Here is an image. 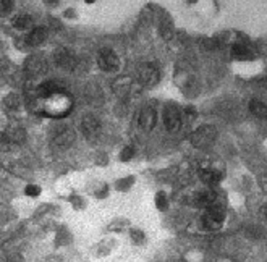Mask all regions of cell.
Segmentation results:
<instances>
[{
    "instance_id": "obj_7",
    "label": "cell",
    "mask_w": 267,
    "mask_h": 262,
    "mask_svg": "<svg viewBox=\"0 0 267 262\" xmlns=\"http://www.w3.org/2000/svg\"><path fill=\"white\" fill-rule=\"evenodd\" d=\"M46 37H47V31L44 29V28H34V29L28 34L26 42L32 47H36V46H41V44L46 41Z\"/></svg>"
},
{
    "instance_id": "obj_21",
    "label": "cell",
    "mask_w": 267,
    "mask_h": 262,
    "mask_svg": "<svg viewBox=\"0 0 267 262\" xmlns=\"http://www.w3.org/2000/svg\"><path fill=\"white\" fill-rule=\"evenodd\" d=\"M85 2H86V3H94L96 0H85Z\"/></svg>"
},
{
    "instance_id": "obj_11",
    "label": "cell",
    "mask_w": 267,
    "mask_h": 262,
    "mask_svg": "<svg viewBox=\"0 0 267 262\" xmlns=\"http://www.w3.org/2000/svg\"><path fill=\"white\" fill-rule=\"evenodd\" d=\"M201 176H203V180L206 183H209V185H217L220 180V172H217L215 169H204L201 172Z\"/></svg>"
},
{
    "instance_id": "obj_20",
    "label": "cell",
    "mask_w": 267,
    "mask_h": 262,
    "mask_svg": "<svg viewBox=\"0 0 267 262\" xmlns=\"http://www.w3.org/2000/svg\"><path fill=\"white\" fill-rule=\"evenodd\" d=\"M130 154H133V149H126L125 152H123V157H121V159H123V160H128V159L131 157Z\"/></svg>"
},
{
    "instance_id": "obj_22",
    "label": "cell",
    "mask_w": 267,
    "mask_h": 262,
    "mask_svg": "<svg viewBox=\"0 0 267 262\" xmlns=\"http://www.w3.org/2000/svg\"><path fill=\"white\" fill-rule=\"evenodd\" d=\"M188 2H190V3H194V2H196V0H188Z\"/></svg>"
},
{
    "instance_id": "obj_9",
    "label": "cell",
    "mask_w": 267,
    "mask_h": 262,
    "mask_svg": "<svg viewBox=\"0 0 267 262\" xmlns=\"http://www.w3.org/2000/svg\"><path fill=\"white\" fill-rule=\"evenodd\" d=\"M60 91V87L55 85V83L52 81H47V83H42L41 86H39L37 89V94H39V97H42V99H47V97H51L54 96V94H57Z\"/></svg>"
},
{
    "instance_id": "obj_1",
    "label": "cell",
    "mask_w": 267,
    "mask_h": 262,
    "mask_svg": "<svg viewBox=\"0 0 267 262\" xmlns=\"http://www.w3.org/2000/svg\"><path fill=\"white\" fill-rule=\"evenodd\" d=\"M225 220V210L219 204H210L208 205V210L203 215V225L208 230H217L220 228Z\"/></svg>"
},
{
    "instance_id": "obj_5",
    "label": "cell",
    "mask_w": 267,
    "mask_h": 262,
    "mask_svg": "<svg viewBox=\"0 0 267 262\" xmlns=\"http://www.w3.org/2000/svg\"><path fill=\"white\" fill-rule=\"evenodd\" d=\"M157 80H159V70L151 63L144 65L141 68V73H140V81L143 83V85L152 86V85H155V81Z\"/></svg>"
},
{
    "instance_id": "obj_18",
    "label": "cell",
    "mask_w": 267,
    "mask_h": 262,
    "mask_svg": "<svg viewBox=\"0 0 267 262\" xmlns=\"http://www.w3.org/2000/svg\"><path fill=\"white\" fill-rule=\"evenodd\" d=\"M26 194H28V196H32V198H34V196H37V194H41V188H39V186H34V185H30V186L26 188Z\"/></svg>"
},
{
    "instance_id": "obj_14",
    "label": "cell",
    "mask_w": 267,
    "mask_h": 262,
    "mask_svg": "<svg viewBox=\"0 0 267 262\" xmlns=\"http://www.w3.org/2000/svg\"><path fill=\"white\" fill-rule=\"evenodd\" d=\"M249 49L244 46V44H237L233 46V57L237 58H249Z\"/></svg>"
},
{
    "instance_id": "obj_4",
    "label": "cell",
    "mask_w": 267,
    "mask_h": 262,
    "mask_svg": "<svg viewBox=\"0 0 267 262\" xmlns=\"http://www.w3.org/2000/svg\"><path fill=\"white\" fill-rule=\"evenodd\" d=\"M164 123L170 131H178L181 126V116L175 105H167L164 112Z\"/></svg>"
},
{
    "instance_id": "obj_15",
    "label": "cell",
    "mask_w": 267,
    "mask_h": 262,
    "mask_svg": "<svg viewBox=\"0 0 267 262\" xmlns=\"http://www.w3.org/2000/svg\"><path fill=\"white\" fill-rule=\"evenodd\" d=\"M15 28H20V29H23V28H28L31 25V18L28 15H20V16H16L15 18Z\"/></svg>"
},
{
    "instance_id": "obj_17",
    "label": "cell",
    "mask_w": 267,
    "mask_h": 262,
    "mask_svg": "<svg viewBox=\"0 0 267 262\" xmlns=\"http://www.w3.org/2000/svg\"><path fill=\"white\" fill-rule=\"evenodd\" d=\"M155 204H157V207H159L160 210H165V207H167V201H165L164 193H159V194H157V198H155Z\"/></svg>"
},
{
    "instance_id": "obj_12",
    "label": "cell",
    "mask_w": 267,
    "mask_h": 262,
    "mask_svg": "<svg viewBox=\"0 0 267 262\" xmlns=\"http://www.w3.org/2000/svg\"><path fill=\"white\" fill-rule=\"evenodd\" d=\"M46 62H44V58H31V60H28V71L32 75H37V73H41V71L46 68Z\"/></svg>"
},
{
    "instance_id": "obj_10",
    "label": "cell",
    "mask_w": 267,
    "mask_h": 262,
    "mask_svg": "<svg viewBox=\"0 0 267 262\" xmlns=\"http://www.w3.org/2000/svg\"><path fill=\"white\" fill-rule=\"evenodd\" d=\"M249 112L258 118H264L267 120V105L261 100H251L249 102Z\"/></svg>"
},
{
    "instance_id": "obj_3",
    "label": "cell",
    "mask_w": 267,
    "mask_h": 262,
    "mask_svg": "<svg viewBox=\"0 0 267 262\" xmlns=\"http://www.w3.org/2000/svg\"><path fill=\"white\" fill-rule=\"evenodd\" d=\"M97 62L104 71H115L119 68V57H117L114 50H110V49H104L99 52Z\"/></svg>"
},
{
    "instance_id": "obj_2",
    "label": "cell",
    "mask_w": 267,
    "mask_h": 262,
    "mask_svg": "<svg viewBox=\"0 0 267 262\" xmlns=\"http://www.w3.org/2000/svg\"><path fill=\"white\" fill-rule=\"evenodd\" d=\"M47 100H49L47 112L54 116L62 115L70 109V99L66 97L62 91H59L57 94H54V96H51V97H47Z\"/></svg>"
},
{
    "instance_id": "obj_19",
    "label": "cell",
    "mask_w": 267,
    "mask_h": 262,
    "mask_svg": "<svg viewBox=\"0 0 267 262\" xmlns=\"http://www.w3.org/2000/svg\"><path fill=\"white\" fill-rule=\"evenodd\" d=\"M12 8V0H2V13H8Z\"/></svg>"
},
{
    "instance_id": "obj_13",
    "label": "cell",
    "mask_w": 267,
    "mask_h": 262,
    "mask_svg": "<svg viewBox=\"0 0 267 262\" xmlns=\"http://www.w3.org/2000/svg\"><path fill=\"white\" fill-rule=\"evenodd\" d=\"M196 201H198V204H201V205H204V207H208V205L214 204V201H215V194H214L212 191H204V193H199V194H198V198H196Z\"/></svg>"
},
{
    "instance_id": "obj_8",
    "label": "cell",
    "mask_w": 267,
    "mask_h": 262,
    "mask_svg": "<svg viewBox=\"0 0 267 262\" xmlns=\"http://www.w3.org/2000/svg\"><path fill=\"white\" fill-rule=\"evenodd\" d=\"M81 128H83V131H85L86 136H94L99 131V121L94 118V116L86 115L85 120H83V123H81Z\"/></svg>"
},
{
    "instance_id": "obj_16",
    "label": "cell",
    "mask_w": 267,
    "mask_h": 262,
    "mask_svg": "<svg viewBox=\"0 0 267 262\" xmlns=\"http://www.w3.org/2000/svg\"><path fill=\"white\" fill-rule=\"evenodd\" d=\"M57 62H59V65L60 66H65V68H68V66L73 63L71 62V58H70V55L66 54V52H57Z\"/></svg>"
},
{
    "instance_id": "obj_6",
    "label": "cell",
    "mask_w": 267,
    "mask_h": 262,
    "mask_svg": "<svg viewBox=\"0 0 267 262\" xmlns=\"http://www.w3.org/2000/svg\"><path fill=\"white\" fill-rule=\"evenodd\" d=\"M140 125L144 128L146 131L152 130L154 125H155V112L152 107H146L141 112V116H140Z\"/></svg>"
}]
</instances>
